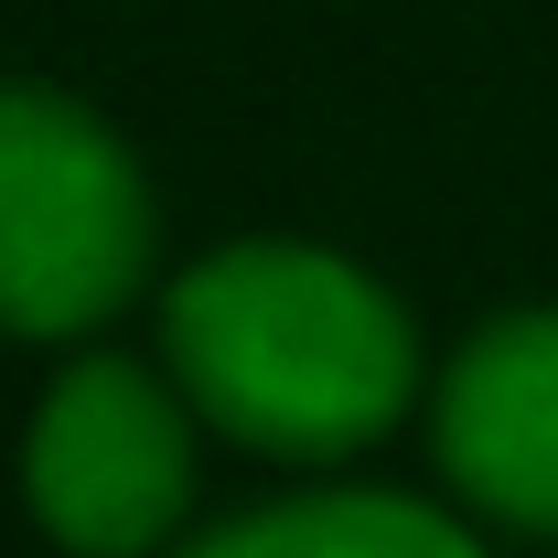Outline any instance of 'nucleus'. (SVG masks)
Here are the masks:
<instances>
[{"label": "nucleus", "mask_w": 558, "mask_h": 558, "mask_svg": "<svg viewBox=\"0 0 558 558\" xmlns=\"http://www.w3.org/2000/svg\"><path fill=\"white\" fill-rule=\"evenodd\" d=\"M150 258V194L130 150L44 86H0V323L86 333Z\"/></svg>", "instance_id": "2"}, {"label": "nucleus", "mask_w": 558, "mask_h": 558, "mask_svg": "<svg viewBox=\"0 0 558 558\" xmlns=\"http://www.w3.org/2000/svg\"><path fill=\"white\" fill-rule=\"evenodd\" d=\"M33 505L75 558H140L183 505V409L140 365H75L33 418Z\"/></svg>", "instance_id": "3"}, {"label": "nucleus", "mask_w": 558, "mask_h": 558, "mask_svg": "<svg viewBox=\"0 0 558 558\" xmlns=\"http://www.w3.org/2000/svg\"><path fill=\"white\" fill-rule=\"evenodd\" d=\"M172 365L194 409L258 451H344L409 398V323L323 247H226L172 290Z\"/></svg>", "instance_id": "1"}, {"label": "nucleus", "mask_w": 558, "mask_h": 558, "mask_svg": "<svg viewBox=\"0 0 558 558\" xmlns=\"http://www.w3.org/2000/svg\"><path fill=\"white\" fill-rule=\"evenodd\" d=\"M194 558H473V537H451L429 505H398V494H312L205 537Z\"/></svg>", "instance_id": "5"}, {"label": "nucleus", "mask_w": 558, "mask_h": 558, "mask_svg": "<svg viewBox=\"0 0 558 558\" xmlns=\"http://www.w3.org/2000/svg\"><path fill=\"white\" fill-rule=\"evenodd\" d=\"M440 462L505 526H558V312H515L451 365Z\"/></svg>", "instance_id": "4"}]
</instances>
